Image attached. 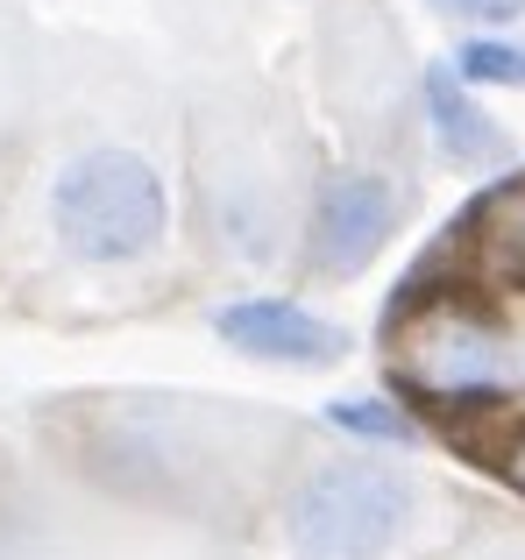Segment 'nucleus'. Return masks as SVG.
Returning a JSON list of instances; mask_svg holds the SVG:
<instances>
[{"mask_svg":"<svg viewBox=\"0 0 525 560\" xmlns=\"http://www.w3.org/2000/svg\"><path fill=\"white\" fill-rule=\"evenodd\" d=\"M327 425H334V433L370 440V447H412V440H419L412 411H398L390 397H334V405H327Z\"/></svg>","mask_w":525,"mask_h":560,"instance_id":"0eeeda50","label":"nucleus"},{"mask_svg":"<svg viewBox=\"0 0 525 560\" xmlns=\"http://www.w3.org/2000/svg\"><path fill=\"white\" fill-rule=\"evenodd\" d=\"M412 504V476L390 462H319L284 504V547L291 560H384Z\"/></svg>","mask_w":525,"mask_h":560,"instance_id":"f03ea898","label":"nucleus"},{"mask_svg":"<svg viewBox=\"0 0 525 560\" xmlns=\"http://www.w3.org/2000/svg\"><path fill=\"white\" fill-rule=\"evenodd\" d=\"M476 213L490 220V262H498L504 277H518V284H525V185L498 191V199L476 206Z\"/></svg>","mask_w":525,"mask_h":560,"instance_id":"6e6552de","label":"nucleus"},{"mask_svg":"<svg viewBox=\"0 0 525 560\" xmlns=\"http://www.w3.org/2000/svg\"><path fill=\"white\" fill-rule=\"evenodd\" d=\"M398 234V185L376 178V171H334L313 199V262L327 277H355L376 248Z\"/></svg>","mask_w":525,"mask_h":560,"instance_id":"20e7f679","label":"nucleus"},{"mask_svg":"<svg viewBox=\"0 0 525 560\" xmlns=\"http://www.w3.org/2000/svg\"><path fill=\"white\" fill-rule=\"evenodd\" d=\"M405 383H412L447 425L469 419V411H498L504 383H512V341H504L483 313H469V305H441V313H427L412 327Z\"/></svg>","mask_w":525,"mask_h":560,"instance_id":"7ed1b4c3","label":"nucleus"},{"mask_svg":"<svg viewBox=\"0 0 525 560\" xmlns=\"http://www.w3.org/2000/svg\"><path fill=\"white\" fill-rule=\"evenodd\" d=\"M447 14H469V22H512L525 0H441Z\"/></svg>","mask_w":525,"mask_h":560,"instance_id":"9d476101","label":"nucleus"},{"mask_svg":"<svg viewBox=\"0 0 525 560\" xmlns=\"http://www.w3.org/2000/svg\"><path fill=\"white\" fill-rule=\"evenodd\" d=\"M427 121H433V142H441L455 164H483V156H498L504 150V136H498V121H490L483 107L469 100V79H462L455 65H433L427 71Z\"/></svg>","mask_w":525,"mask_h":560,"instance_id":"423d86ee","label":"nucleus"},{"mask_svg":"<svg viewBox=\"0 0 525 560\" xmlns=\"http://www.w3.org/2000/svg\"><path fill=\"white\" fill-rule=\"evenodd\" d=\"M455 71L469 85H525V43H504V36H469L455 50Z\"/></svg>","mask_w":525,"mask_h":560,"instance_id":"1a4fd4ad","label":"nucleus"},{"mask_svg":"<svg viewBox=\"0 0 525 560\" xmlns=\"http://www.w3.org/2000/svg\"><path fill=\"white\" fill-rule=\"evenodd\" d=\"M498 468H504V476H512L518 490H525V440H512V447H504V462H498Z\"/></svg>","mask_w":525,"mask_h":560,"instance_id":"9b49d317","label":"nucleus"},{"mask_svg":"<svg viewBox=\"0 0 525 560\" xmlns=\"http://www.w3.org/2000/svg\"><path fill=\"white\" fill-rule=\"evenodd\" d=\"M213 334H221L235 355L256 362H284V370H327L348 348V334L334 319H319L313 305L299 299H235L213 313Z\"/></svg>","mask_w":525,"mask_h":560,"instance_id":"39448f33","label":"nucleus"},{"mask_svg":"<svg viewBox=\"0 0 525 560\" xmlns=\"http://www.w3.org/2000/svg\"><path fill=\"white\" fill-rule=\"evenodd\" d=\"M50 234L71 262L93 270H128V262L156 256L171 234V191L156 178L150 156L100 142L57 164L50 178Z\"/></svg>","mask_w":525,"mask_h":560,"instance_id":"f257e3e1","label":"nucleus"}]
</instances>
